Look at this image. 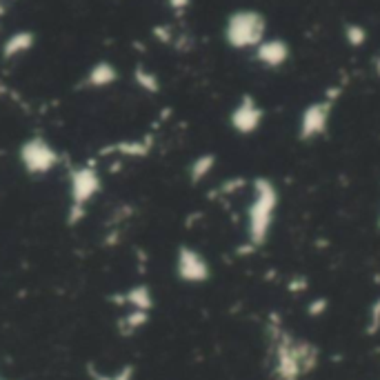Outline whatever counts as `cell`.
Returning <instances> with one entry per match:
<instances>
[{
    "mask_svg": "<svg viewBox=\"0 0 380 380\" xmlns=\"http://www.w3.org/2000/svg\"><path fill=\"white\" fill-rule=\"evenodd\" d=\"M267 336L271 345V374L276 380H300L321 362V349L311 340L296 338L287 331L278 314L269 316Z\"/></svg>",
    "mask_w": 380,
    "mask_h": 380,
    "instance_id": "1",
    "label": "cell"
},
{
    "mask_svg": "<svg viewBox=\"0 0 380 380\" xmlns=\"http://www.w3.org/2000/svg\"><path fill=\"white\" fill-rule=\"evenodd\" d=\"M251 189V201L245 211V249L240 254L261 249L269 240V234L276 222L278 205H280V191L276 182L267 176H258L249 182Z\"/></svg>",
    "mask_w": 380,
    "mask_h": 380,
    "instance_id": "2",
    "label": "cell"
},
{
    "mask_svg": "<svg viewBox=\"0 0 380 380\" xmlns=\"http://www.w3.org/2000/svg\"><path fill=\"white\" fill-rule=\"evenodd\" d=\"M267 18L256 9H238L225 23V42L232 49H256L265 40Z\"/></svg>",
    "mask_w": 380,
    "mask_h": 380,
    "instance_id": "3",
    "label": "cell"
},
{
    "mask_svg": "<svg viewBox=\"0 0 380 380\" xmlns=\"http://www.w3.org/2000/svg\"><path fill=\"white\" fill-rule=\"evenodd\" d=\"M18 158H20L23 170L29 176L49 174L60 162L58 149L47 138H42V136H32V138H27L18 149Z\"/></svg>",
    "mask_w": 380,
    "mask_h": 380,
    "instance_id": "4",
    "label": "cell"
},
{
    "mask_svg": "<svg viewBox=\"0 0 380 380\" xmlns=\"http://www.w3.org/2000/svg\"><path fill=\"white\" fill-rule=\"evenodd\" d=\"M102 189V178L94 162H85L69 170V203L87 207Z\"/></svg>",
    "mask_w": 380,
    "mask_h": 380,
    "instance_id": "5",
    "label": "cell"
},
{
    "mask_svg": "<svg viewBox=\"0 0 380 380\" xmlns=\"http://www.w3.org/2000/svg\"><path fill=\"white\" fill-rule=\"evenodd\" d=\"M331 112H333V102H329L327 98L307 105L298 120V141L311 143V141L323 138L329 129Z\"/></svg>",
    "mask_w": 380,
    "mask_h": 380,
    "instance_id": "6",
    "label": "cell"
},
{
    "mask_svg": "<svg viewBox=\"0 0 380 380\" xmlns=\"http://www.w3.org/2000/svg\"><path fill=\"white\" fill-rule=\"evenodd\" d=\"M176 276L185 285H203L211 278V265L207 256L196 247L180 245L176 251Z\"/></svg>",
    "mask_w": 380,
    "mask_h": 380,
    "instance_id": "7",
    "label": "cell"
},
{
    "mask_svg": "<svg viewBox=\"0 0 380 380\" xmlns=\"http://www.w3.org/2000/svg\"><path fill=\"white\" fill-rule=\"evenodd\" d=\"M263 120H265V109L251 94H242L240 100L236 102V107L230 114V125L238 136L256 133L261 129Z\"/></svg>",
    "mask_w": 380,
    "mask_h": 380,
    "instance_id": "8",
    "label": "cell"
},
{
    "mask_svg": "<svg viewBox=\"0 0 380 380\" xmlns=\"http://www.w3.org/2000/svg\"><path fill=\"white\" fill-rule=\"evenodd\" d=\"M156 138L151 133H145L143 138H129V141H118L112 145H105L98 149L100 158H112L118 156L120 160L123 158H147L151 151H154Z\"/></svg>",
    "mask_w": 380,
    "mask_h": 380,
    "instance_id": "9",
    "label": "cell"
},
{
    "mask_svg": "<svg viewBox=\"0 0 380 380\" xmlns=\"http://www.w3.org/2000/svg\"><path fill=\"white\" fill-rule=\"evenodd\" d=\"M290 56H292V47L283 38H265L254 49V60L267 69H280L290 60Z\"/></svg>",
    "mask_w": 380,
    "mask_h": 380,
    "instance_id": "10",
    "label": "cell"
},
{
    "mask_svg": "<svg viewBox=\"0 0 380 380\" xmlns=\"http://www.w3.org/2000/svg\"><path fill=\"white\" fill-rule=\"evenodd\" d=\"M109 302L114 305H120V307H129V309H141V311H149L154 309L156 300H154V292H151V287L141 283V285H133L125 294H112L109 296Z\"/></svg>",
    "mask_w": 380,
    "mask_h": 380,
    "instance_id": "11",
    "label": "cell"
},
{
    "mask_svg": "<svg viewBox=\"0 0 380 380\" xmlns=\"http://www.w3.org/2000/svg\"><path fill=\"white\" fill-rule=\"evenodd\" d=\"M116 81H118V69L109 63V60H98V63L87 71L83 87L105 89V87H112Z\"/></svg>",
    "mask_w": 380,
    "mask_h": 380,
    "instance_id": "12",
    "label": "cell"
},
{
    "mask_svg": "<svg viewBox=\"0 0 380 380\" xmlns=\"http://www.w3.org/2000/svg\"><path fill=\"white\" fill-rule=\"evenodd\" d=\"M34 44H36V34L29 32V29H23V32L11 34L3 42L0 54H3V60H13V58H18V56L27 54V52H32Z\"/></svg>",
    "mask_w": 380,
    "mask_h": 380,
    "instance_id": "13",
    "label": "cell"
},
{
    "mask_svg": "<svg viewBox=\"0 0 380 380\" xmlns=\"http://www.w3.org/2000/svg\"><path fill=\"white\" fill-rule=\"evenodd\" d=\"M216 165H218V156L211 154V151H205V154L196 156L187 167L189 182H191V185H201V182L207 180L211 176V172L216 170Z\"/></svg>",
    "mask_w": 380,
    "mask_h": 380,
    "instance_id": "14",
    "label": "cell"
},
{
    "mask_svg": "<svg viewBox=\"0 0 380 380\" xmlns=\"http://www.w3.org/2000/svg\"><path fill=\"white\" fill-rule=\"evenodd\" d=\"M149 318H151V314L149 311H141V309H129L127 314H123L118 318V323H116V327H118V333L123 338H131V336H136L141 329H145L147 327V323H149Z\"/></svg>",
    "mask_w": 380,
    "mask_h": 380,
    "instance_id": "15",
    "label": "cell"
},
{
    "mask_svg": "<svg viewBox=\"0 0 380 380\" xmlns=\"http://www.w3.org/2000/svg\"><path fill=\"white\" fill-rule=\"evenodd\" d=\"M249 187V180L247 178H238V176H232L222 180L218 187H214V191H209V198L211 201H225V198H234V196H238L242 189Z\"/></svg>",
    "mask_w": 380,
    "mask_h": 380,
    "instance_id": "16",
    "label": "cell"
},
{
    "mask_svg": "<svg viewBox=\"0 0 380 380\" xmlns=\"http://www.w3.org/2000/svg\"><path fill=\"white\" fill-rule=\"evenodd\" d=\"M133 83L138 85L143 91H147V94H151V96L160 91V78L151 69H147L145 65H136L133 67Z\"/></svg>",
    "mask_w": 380,
    "mask_h": 380,
    "instance_id": "17",
    "label": "cell"
},
{
    "mask_svg": "<svg viewBox=\"0 0 380 380\" xmlns=\"http://www.w3.org/2000/svg\"><path fill=\"white\" fill-rule=\"evenodd\" d=\"M343 36H345V42L349 47H362L364 42H367V29H364L360 23H345L343 27Z\"/></svg>",
    "mask_w": 380,
    "mask_h": 380,
    "instance_id": "18",
    "label": "cell"
},
{
    "mask_svg": "<svg viewBox=\"0 0 380 380\" xmlns=\"http://www.w3.org/2000/svg\"><path fill=\"white\" fill-rule=\"evenodd\" d=\"M380 331V296L374 298V302L367 309V318H364V333L367 336H376Z\"/></svg>",
    "mask_w": 380,
    "mask_h": 380,
    "instance_id": "19",
    "label": "cell"
},
{
    "mask_svg": "<svg viewBox=\"0 0 380 380\" xmlns=\"http://www.w3.org/2000/svg\"><path fill=\"white\" fill-rule=\"evenodd\" d=\"M133 216V207L131 205H118L114 211H112V216L107 218V227H120L123 230V225Z\"/></svg>",
    "mask_w": 380,
    "mask_h": 380,
    "instance_id": "20",
    "label": "cell"
},
{
    "mask_svg": "<svg viewBox=\"0 0 380 380\" xmlns=\"http://www.w3.org/2000/svg\"><path fill=\"white\" fill-rule=\"evenodd\" d=\"M327 309H329V300H327L325 296H314V298L307 302V307H305V311H307L309 318H321V316L327 314Z\"/></svg>",
    "mask_w": 380,
    "mask_h": 380,
    "instance_id": "21",
    "label": "cell"
},
{
    "mask_svg": "<svg viewBox=\"0 0 380 380\" xmlns=\"http://www.w3.org/2000/svg\"><path fill=\"white\" fill-rule=\"evenodd\" d=\"M151 36H154L158 42L162 44H174L176 40V29L172 25H156L154 29H151Z\"/></svg>",
    "mask_w": 380,
    "mask_h": 380,
    "instance_id": "22",
    "label": "cell"
},
{
    "mask_svg": "<svg viewBox=\"0 0 380 380\" xmlns=\"http://www.w3.org/2000/svg\"><path fill=\"white\" fill-rule=\"evenodd\" d=\"M85 218H87V207L71 205V203H69V207H67V216H65L67 225H69V227H78Z\"/></svg>",
    "mask_w": 380,
    "mask_h": 380,
    "instance_id": "23",
    "label": "cell"
},
{
    "mask_svg": "<svg viewBox=\"0 0 380 380\" xmlns=\"http://www.w3.org/2000/svg\"><path fill=\"white\" fill-rule=\"evenodd\" d=\"M287 290H290L294 296H300V294H305L309 290V280L305 276H294L290 283H287Z\"/></svg>",
    "mask_w": 380,
    "mask_h": 380,
    "instance_id": "24",
    "label": "cell"
},
{
    "mask_svg": "<svg viewBox=\"0 0 380 380\" xmlns=\"http://www.w3.org/2000/svg\"><path fill=\"white\" fill-rule=\"evenodd\" d=\"M112 376L114 380H136V367L133 364H123V367H118Z\"/></svg>",
    "mask_w": 380,
    "mask_h": 380,
    "instance_id": "25",
    "label": "cell"
},
{
    "mask_svg": "<svg viewBox=\"0 0 380 380\" xmlns=\"http://www.w3.org/2000/svg\"><path fill=\"white\" fill-rule=\"evenodd\" d=\"M189 5H191V0H167V7H170L174 13H185L187 9H189Z\"/></svg>",
    "mask_w": 380,
    "mask_h": 380,
    "instance_id": "26",
    "label": "cell"
},
{
    "mask_svg": "<svg viewBox=\"0 0 380 380\" xmlns=\"http://www.w3.org/2000/svg\"><path fill=\"white\" fill-rule=\"evenodd\" d=\"M87 376L91 378V380H114V376L112 374H105V372H100L96 364H87Z\"/></svg>",
    "mask_w": 380,
    "mask_h": 380,
    "instance_id": "27",
    "label": "cell"
},
{
    "mask_svg": "<svg viewBox=\"0 0 380 380\" xmlns=\"http://www.w3.org/2000/svg\"><path fill=\"white\" fill-rule=\"evenodd\" d=\"M5 11H7V0H0V18L5 16Z\"/></svg>",
    "mask_w": 380,
    "mask_h": 380,
    "instance_id": "28",
    "label": "cell"
},
{
    "mask_svg": "<svg viewBox=\"0 0 380 380\" xmlns=\"http://www.w3.org/2000/svg\"><path fill=\"white\" fill-rule=\"evenodd\" d=\"M378 73H380V58H378Z\"/></svg>",
    "mask_w": 380,
    "mask_h": 380,
    "instance_id": "29",
    "label": "cell"
},
{
    "mask_svg": "<svg viewBox=\"0 0 380 380\" xmlns=\"http://www.w3.org/2000/svg\"><path fill=\"white\" fill-rule=\"evenodd\" d=\"M378 230H380V216H378Z\"/></svg>",
    "mask_w": 380,
    "mask_h": 380,
    "instance_id": "30",
    "label": "cell"
},
{
    "mask_svg": "<svg viewBox=\"0 0 380 380\" xmlns=\"http://www.w3.org/2000/svg\"><path fill=\"white\" fill-rule=\"evenodd\" d=\"M0 380H5V378H3V376H0Z\"/></svg>",
    "mask_w": 380,
    "mask_h": 380,
    "instance_id": "31",
    "label": "cell"
}]
</instances>
